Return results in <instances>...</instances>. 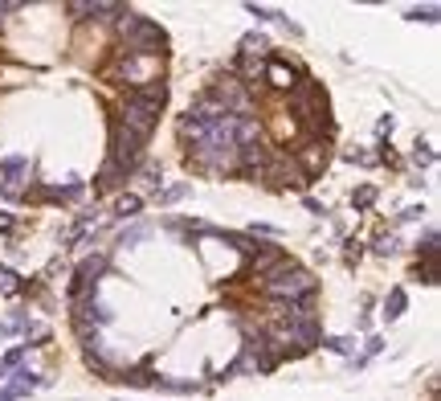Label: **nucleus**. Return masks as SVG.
I'll list each match as a JSON object with an SVG mask.
<instances>
[{
	"label": "nucleus",
	"instance_id": "nucleus-21",
	"mask_svg": "<svg viewBox=\"0 0 441 401\" xmlns=\"http://www.w3.org/2000/svg\"><path fill=\"white\" fill-rule=\"evenodd\" d=\"M413 160H417V164H433V152H429L425 143H417V152H413Z\"/></svg>",
	"mask_w": 441,
	"mask_h": 401
},
{
	"label": "nucleus",
	"instance_id": "nucleus-3",
	"mask_svg": "<svg viewBox=\"0 0 441 401\" xmlns=\"http://www.w3.org/2000/svg\"><path fill=\"white\" fill-rule=\"evenodd\" d=\"M156 119H160V107H151V103H143L139 94H127V103H123V119H119V127L123 132H131L139 143L147 139V135L156 132Z\"/></svg>",
	"mask_w": 441,
	"mask_h": 401
},
{
	"label": "nucleus",
	"instance_id": "nucleus-6",
	"mask_svg": "<svg viewBox=\"0 0 441 401\" xmlns=\"http://www.w3.org/2000/svg\"><path fill=\"white\" fill-rule=\"evenodd\" d=\"M37 385H49V381H45V377H33V373H17V381L0 385V401L25 398V393H29V389H37Z\"/></svg>",
	"mask_w": 441,
	"mask_h": 401
},
{
	"label": "nucleus",
	"instance_id": "nucleus-25",
	"mask_svg": "<svg viewBox=\"0 0 441 401\" xmlns=\"http://www.w3.org/2000/svg\"><path fill=\"white\" fill-rule=\"evenodd\" d=\"M143 177L151 180V184H160V168H156V164H147V168H143Z\"/></svg>",
	"mask_w": 441,
	"mask_h": 401
},
{
	"label": "nucleus",
	"instance_id": "nucleus-2",
	"mask_svg": "<svg viewBox=\"0 0 441 401\" xmlns=\"http://www.w3.org/2000/svg\"><path fill=\"white\" fill-rule=\"evenodd\" d=\"M310 291H315V278H310L303 267H294V262H278V267L265 274V295H274V299H290V303H303Z\"/></svg>",
	"mask_w": 441,
	"mask_h": 401
},
{
	"label": "nucleus",
	"instance_id": "nucleus-12",
	"mask_svg": "<svg viewBox=\"0 0 441 401\" xmlns=\"http://www.w3.org/2000/svg\"><path fill=\"white\" fill-rule=\"evenodd\" d=\"M25 348H29V344H21V348H12V353H8V357H0V377H4V373H8V368H17V364H21V360H25Z\"/></svg>",
	"mask_w": 441,
	"mask_h": 401
},
{
	"label": "nucleus",
	"instance_id": "nucleus-26",
	"mask_svg": "<svg viewBox=\"0 0 441 401\" xmlns=\"http://www.w3.org/2000/svg\"><path fill=\"white\" fill-rule=\"evenodd\" d=\"M8 229H12V217H8V213H0V233H8Z\"/></svg>",
	"mask_w": 441,
	"mask_h": 401
},
{
	"label": "nucleus",
	"instance_id": "nucleus-11",
	"mask_svg": "<svg viewBox=\"0 0 441 401\" xmlns=\"http://www.w3.org/2000/svg\"><path fill=\"white\" fill-rule=\"evenodd\" d=\"M139 205H143L139 197H119V205H115V213H119V217H135V213H139Z\"/></svg>",
	"mask_w": 441,
	"mask_h": 401
},
{
	"label": "nucleus",
	"instance_id": "nucleus-10",
	"mask_svg": "<svg viewBox=\"0 0 441 401\" xmlns=\"http://www.w3.org/2000/svg\"><path fill=\"white\" fill-rule=\"evenodd\" d=\"M323 348H331V353H339V357H352L355 340L352 336H331V340H323Z\"/></svg>",
	"mask_w": 441,
	"mask_h": 401
},
{
	"label": "nucleus",
	"instance_id": "nucleus-7",
	"mask_svg": "<svg viewBox=\"0 0 441 401\" xmlns=\"http://www.w3.org/2000/svg\"><path fill=\"white\" fill-rule=\"evenodd\" d=\"M278 262H282V250H278L274 242H258V250H254V262H250V270L265 278V274L278 267Z\"/></svg>",
	"mask_w": 441,
	"mask_h": 401
},
{
	"label": "nucleus",
	"instance_id": "nucleus-20",
	"mask_svg": "<svg viewBox=\"0 0 441 401\" xmlns=\"http://www.w3.org/2000/svg\"><path fill=\"white\" fill-rule=\"evenodd\" d=\"M250 12L258 17V21H278L282 12H274V8H258V4H250Z\"/></svg>",
	"mask_w": 441,
	"mask_h": 401
},
{
	"label": "nucleus",
	"instance_id": "nucleus-4",
	"mask_svg": "<svg viewBox=\"0 0 441 401\" xmlns=\"http://www.w3.org/2000/svg\"><path fill=\"white\" fill-rule=\"evenodd\" d=\"M139 160H143V143L115 123V135H111V164L123 168V172H131V168H139Z\"/></svg>",
	"mask_w": 441,
	"mask_h": 401
},
{
	"label": "nucleus",
	"instance_id": "nucleus-24",
	"mask_svg": "<svg viewBox=\"0 0 441 401\" xmlns=\"http://www.w3.org/2000/svg\"><path fill=\"white\" fill-rule=\"evenodd\" d=\"M380 348H384V340H380V336H372V340H368V357H376Z\"/></svg>",
	"mask_w": 441,
	"mask_h": 401
},
{
	"label": "nucleus",
	"instance_id": "nucleus-15",
	"mask_svg": "<svg viewBox=\"0 0 441 401\" xmlns=\"http://www.w3.org/2000/svg\"><path fill=\"white\" fill-rule=\"evenodd\" d=\"M270 82H274V87H290V70L278 66V62H270Z\"/></svg>",
	"mask_w": 441,
	"mask_h": 401
},
{
	"label": "nucleus",
	"instance_id": "nucleus-9",
	"mask_svg": "<svg viewBox=\"0 0 441 401\" xmlns=\"http://www.w3.org/2000/svg\"><path fill=\"white\" fill-rule=\"evenodd\" d=\"M123 180H127V172H123V168H115V164L106 160V168H102V177H98V188H119Z\"/></svg>",
	"mask_w": 441,
	"mask_h": 401
},
{
	"label": "nucleus",
	"instance_id": "nucleus-14",
	"mask_svg": "<svg viewBox=\"0 0 441 401\" xmlns=\"http://www.w3.org/2000/svg\"><path fill=\"white\" fill-rule=\"evenodd\" d=\"M262 49H265L262 33H245V37H241V53H262Z\"/></svg>",
	"mask_w": 441,
	"mask_h": 401
},
{
	"label": "nucleus",
	"instance_id": "nucleus-18",
	"mask_svg": "<svg viewBox=\"0 0 441 401\" xmlns=\"http://www.w3.org/2000/svg\"><path fill=\"white\" fill-rule=\"evenodd\" d=\"M184 193H188V184H172V188H164V193H160V205H172V201H180Z\"/></svg>",
	"mask_w": 441,
	"mask_h": 401
},
{
	"label": "nucleus",
	"instance_id": "nucleus-13",
	"mask_svg": "<svg viewBox=\"0 0 441 401\" xmlns=\"http://www.w3.org/2000/svg\"><path fill=\"white\" fill-rule=\"evenodd\" d=\"M0 291H4V295H17V291H21V283H17V274H12V270H8V267H0Z\"/></svg>",
	"mask_w": 441,
	"mask_h": 401
},
{
	"label": "nucleus",
	"instance_id": "nucleus-22",
	"mask_svg": "<svg viewBox=\"0 0 441 401\" xmlns=\"http://www.w3.org/2000/svg\"><path fill=\"white\" fill-rule=\"evenodd\" d=\"M139 238H147V225H135L131 233H123V246H131V242H139Z\"/></svg>",
	"mask_w": 441,
	"mask_h": 401
},
{
	"label": "nucleus",
	"instance_id": "nucleus-19",
	"mask_svg": "<svg viewBox=\"0 0 441 401\" xmlns=\"http://www.w3.org/2000/svg\"><path fill=\"white\" fill-rule=\"evenodd\" d=\"M397 250H400V242H397V238H393V233L376 242V254H397Z\"/></svg>",
	"mask_w": 441,
	"mask_h": 401
},
{
	"label": "nucleus",
	"instance_id": "nucleus-5",
	"mask_svg": "<svg viewBox=\"0 0 441 401\" xmlns=\"http://www.w3.org/2000/svg\"><path fill=\"white\" fill-rule=\"evenodd\" d=\"M25 177H29V160H25V156H4V160H0V193H4V197H17L12 184L25 180Z\"/></svg>",
	"mask_w": 441,
	"mask_h": 401
},
{
	"label": "nucleus",
	"instance_id": "nucleus-1",
	"mask_svg": "<svg viewBox=\"0 0 441 401\" xmlns=\"http://www.w3.org/2000/svg\"><path fill=\"white\" fill-rule=\"evenodd\" d=\"M119 33H123V45H127V57H156V53L168 49V33L156 21H147L139 12H127V8L119 17Z\"/></svg>",
	"mask_w": 441,
	"mask_h": 401
},
{
	"label": "nucleus",
	"instance_id": "nucleus-8",
	"mask_svg": "<svg viewBox=\"0 0 441 401\" xmlns=\"http://www.w3.org/2000/svg\"><path fill=\"white\" fill-rule=\"evenodd\" d=\"M404 308H409L404 287H393V291H388V299H384V315H388V319H400V315H404Z\"/></svg>",
	"mask_w": 441,
	"mask_h": 401
},
{
	"label": "nucleus",
	"instance_id": "nucleus-23",
	"mask_svg": "<svg viewBox=\"0 0 441 401\" xmlns=\"http://www.w3.org/2000/svg\"><path fill=\"white\" fill-rule=\"evenodd\" d=\"M421 213H425V209H421V205H409V209H404V213H400V217H404V222H417V217H421Z\"/></svg>",
	"mask_w": 441,
	"mask_h": 401
},
{
	"label": "nucleus",
	"instance_id": "nucleus-17",
	"mask_svg": "<svg viewBox=\"0 0 441 401\" xmlns=\"http://www.w3.org/2000/svg\"><path fill=\"white\" fill-rule=\"evenodd\" d=\"M352 201H355V209H368V205H372V201H376V188H372V184H364V188H359V193H355Z\"/></svg>",
	"mask_w": 441,
	"mask_h": 401
},
{
	"label": "nucleus",
	"instance_id": "nucleus-16",
	"mask_svg": "<svg viewBox=\"0 0 441 401\" xmlns=\"http://www.w3.org/2000/svg\"><path fill=\"white\" fill-rule=\"evenodd\" d=\"M409 21H425V25H433L438 21V8L429 4V8H409Z\"/></svg>",
	"mask_w": 441,
	"mask_h": 401
}]
</instances>
